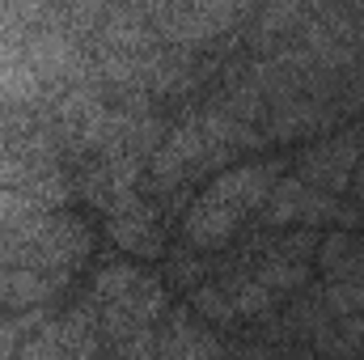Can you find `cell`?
Here are the masks:
<instances>
[{
	"mask_svg": "<svg viewBox=\"0 0 364 360\" xmlns=\"http://www.w3.org/2000/svg\"><path fill=\"white\" fill-rule=\"evenodd\" d=\"M272 179H275L272 162H263V166H242V170L220 174V179L203 191V199L191 208V216H186V242H191L195 250H216V246H225V242L242 229V221L267 199Z\"/></svg>",
	"mask_w": 364,
	"mask_h": 360,
	"instance_id": "6da1fadb",
	"label": "cell"
},
{
	"mask_svg": "<svg viewBox=\"0 0 364 360\" xmlns=\"http://www.w3.org/2000/svg\"><path fill=\"white\" fill-rule=\"evenodd\" d=\"M97 297H102L106 335H110L127 356H136V352H140L136 339H144L149 327H153V318H157V301H161L157 284L144 280L136 268H114L97 280Z\"/></svg>",
	"mask_w": 364,
	"mask_h": 360,
	"instance_id": "7a4b0ae2",
	"label": "cell"
},
{
	"mask_svg": "<svg viewBox=\"0 0 364 360\" xmlns=\"http://www.w3.org/2000/svg\"><path fill=\"white\" fill-rule=\"evenodd\" d=\"M322 284H326V305L339 318L348 339H360L364 331V246L348 233H335L318 250Z\"/></svg>",
	"mask_w": 364,
	"mask_h": 360,
	"instance_id": "3957f363",
	"label": "cell"
},
{
	"mask_svg": "<svg viewBox=\"0 0 364 360\" xmlns=\"http://www.w3.org/2000/svg\"><path fill=\"white\" fill-rule=\"evenodd\" d=\"M149 26H157L161 38H208V34H225L233 21L255 17L250 9H225V4H170V9H144Z\"/></svg>",
	"mask_w": 364,
	"mask_h": 360,
	"instance_id": "277c9868",
	"label": "cell"
},
{
	"mask_svg": "<svg viewBox=\"0 0 364 360\" xmlns=\"http://www.w3.org/2000/svg\"><path fill=\"white\" fill-rule=\"evenodd\" d=\"M360 132H348V136H335V140H322L314 144L305 157H301V182H309L314 191H343L352 182V170L360 162Z\"/></svg>",
	"mask_w": 364,
	"mask_h": 360,
	"instance_id": "5b68a950",
	"label": "cell"
},
{
	"mask_svg": "<svg viewBox=\"0 0 364 360\" xmlns=\"http://www.w3.org/2000/svg\"><path fill=\"white\" fill-rule=\"evenodd\" d=\"M161 360H225V348L203 322H195L182 309H174L170 327L161 335Z\"/></svg>",
	"mask_w": 364,
	"mask_h": 360,
	"instance_id": "8992f818",
	"label": "cell"
},
{
	"mask_svg": "<svg viewBox=\"0 0 364 360\" xmlns=\"http://www.w3.org/2000/svg\"><path fill=\"white\" fill-rule=\"evenodd\" d=\"M326 216H335V203H326L322 191H314L301 179L284 182L272 195V203H267V221L272 225H279V221H326Z\"/></svg>",
	"mask_w": 364,
	"mask_h": 360,
	"instance_id": "52a82bcc",
	"label": "cell"
},
{
	"mask_svg": "<svg viewBox=\"0 0 364 360\" xmlns=\"http://www.w3.org/2000/svg\"><path fill=\"white\" fill-rule=\"evenodd\" d=\"M64 280L47 275V271H30V268H0V309H26L47 301Z\"/></svg>",
	"mask_w": 364,
	"mask_h": 360,
	"instance_id": "ba28073f",
	"label": "cell"
},
{
	"mask_svg": "<svg viewBox=\"0 0 364 360\" xmlns=\"http://www.w3.org/2000/svg\"><path fill=\"white\" fill-rule=\"evenodd\" d=\"M356 195L364 199V162H360V179H356Z\"/></svg>",
	"mask_w": 364,
	"mask_h": 360,
	"instance_id": "9c48e42d",
	"label": "cell"
}]
</instances>
